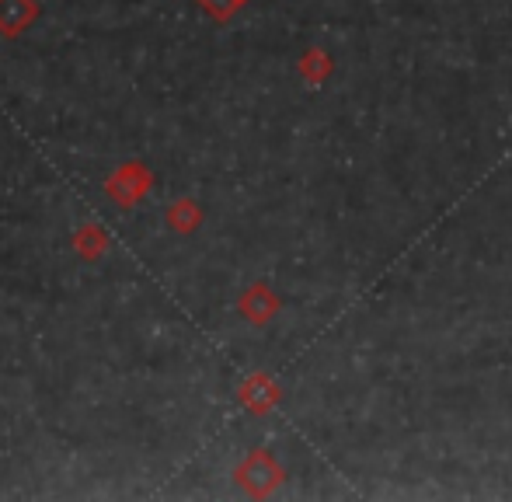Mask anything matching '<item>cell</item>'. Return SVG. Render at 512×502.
<instances>
[{
  "instance_id": "obj_3",
  "label": "cell",
  "mask_w": 512,
  "mask_h": 502,
  "mask_svg": "<svg viewBox=\"0 0 512 502\" xmlns=\"http://www.w3.org/2000/svg\"><path fill=\"white\" fill-rule=\"evenodd\" d=\"M276 307H279V300L272 297V293L265 290L262 283H258V286H251V290L241 297V311L248 314L251 321H258V325H262V321H269L272 314H276Z\"/></svg>"
},
{
  "instance_id": "obj_1",
  "label": "cell",
  "mask_w": 512,
  "mask_h": 502,
  "mask_svg": "<svg viewBox=\"0 0 512 502\" xmlns=\"http://www.w3.org/2000/svg\"><path fill=\"white\" fill-rule=\"evenodd\" d=\"M237 478H241L244 489H251L255 496H265V492L272 489V485H279V478H283V471L272 464V457L265 454V450H255V454L244 461V468L237 471Z\"/></svg>"
},
{
  "instance_id": "obj_4",
  "label": "cell",
  "mask_w": 512,
  "mask_h": 502,
  "mask_svg": "<svg viewBox=\"0 0 512 502\" xmlns=\"http://www.w3.org/2000/svg\"><path fill=\"white\" fill-rule=\"evenodd\" d=\"M199 4H203V7H206V11H209V14H213V18H216V21H227V18H230V14H234V11H237V7H241V4H244V0H199Z\"/></svg>"
},
{
  "instance_id": "obj_2",
  "label": "cell",
  "mask_w": 512,
  "mask_h": 502,
  "mask_svg": "<svg viewBox=\"0 0 512 502\" xmlns=\"http://www.w3.org/2000/svg\"><path fill=\"white\" fill-rule=\"evenodd\" d=\"M32 18H35L32 0H0V32L4 35H18Z\"/></svg>"
}]
</instances>
